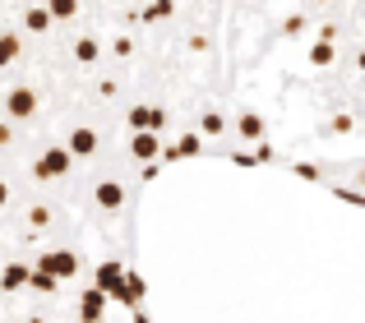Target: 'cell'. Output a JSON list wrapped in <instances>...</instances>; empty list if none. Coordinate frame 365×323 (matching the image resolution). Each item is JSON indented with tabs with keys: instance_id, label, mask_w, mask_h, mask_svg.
Listing matches in <instances>:
<instances>
[{
	"instance_id": "cell-19",
	"label": "cell",
	"mask_w": 365,
	"mask_h": 323,
	"mask_svg": "<svg viewBox=\"0 0 365 323\" xmlns=\"http://www.w3.org/2000/svg\"><path fill=\"white\" fill-rule=\"evenodd\" d=\"M46 222H51V208H33V226H37V231H42Z\"/></svg>"
},
{
	"instance_id": "cell-2",
	"label": "cell",
	"mask_w": 365,
	"mask_h": 323,
	"mask_svg": "<svg viewBox=\"0 0 365 323\" xmlns=\"http://www.w3.org/2000/svg\"><path fill=\"white\" fill-rule=\"evenodd\" d=\"M70 153H65V148H46L42 157L33 162V176L37 180H61V176H70Z\"/></svg>"
},
{
	"instance_id": "cell-1",
	"label": "cell",
	"mask_w": 365,
	"mask_h": 323,
	"mask_svg": "<svg viewBox=\"0 0 365 323\" xmlns=\"http://www.w3.org/2000/svg\"><path fill=\"white\" fill-rule=\"evenodd\" d=\"M37 268H42L46 277H56V282H70L74 272H79V254H74V250H46Z\"/></svg>"
},
{
	"instance_id": "cell-18",
	"label": "cell",
	"mask_w": 365,
	"mask_h": 323,
	"mask_svg": "<svg viewBox=\"0 0 365 323\" xmlns=\"http://www.w3.org/2000/svg\"><path fill=\"white\" fill-rule=\"evenodd\" d=\"M171 14V0H153V5H148V14H143V18H167Z\"/></svg>"
},
{
	"instance_id": "cell-7",
	"label": "cell",
	"mask_w": 365,
	"mask_h": 323,
	"mask_svg": "<svg viewBox=\"0 0 365 323\" xmlns=\"http://www.w3.org/2000/svg\"><path fill=\"white\" fill-rule=\"evenodd\" d=\"M93 198H98V208H107V213H116V208L125 203V189L116 185V180H98V189H93Z\"/></svg>"
},
{
	"instance_id": "cell-11",
	"label": "cell",
	"mask_w": 365,
	"mask_h": 323,
	"mask_svg": "<svg viewBox=\"0 0 365 323\" xmlns=\"http://www.w3.org/2000/svg\"><path fill=\"white\" fill-rule=\"evenodd\" d=\"M46 14H51V23H70L79 14V0H46Z\"/></svg>"
},
{
	"instance_id": "cell-9",
	"label": "cell",
	"mask_w": 365,
	"mask_h": 323,
	"mask_svg": "<svg viewBox=\"0 0 365 323\" xmlns=\"http://www.w3.org/2000/svg\"><path fill=\"white\" fill-rule=\"evenodd\" d=\"M236 134H241L245 144H259V139H264V116H259V111H241V120H236Z\"/></svg>"
},
{
	"instance_id": "cell-6",
	"label": "cell",
	"mask_w": 365,
	"mask_h": 323,
	"mask_svg": "<svg viewBox=\"0 0 365 323\" xmlns=\"http://www.w3.org/2000/svg\"><path fill=\"white\" fill-rule=\"evenodd\" d=\"M120 287H125V268L120 263H102L98 268V291L102 296H120Z\"/></svg>"
},
{
	"instance_id": "cell-3",
	"label": "cell",
	"mask_w": 365,
	"mask_h": 323,
	"mask_svg": "<svg viewBox=\"0 0 365 323\" xmlns=\"http://www.w3.org/2000/svg\"><path fill=\"white\" fill-rule=\"evenodd\" d=\"M5 111L14 120H33L37 116V92L33 88H9L5 92Z\"/></svg>"
},
{
	"instance_id": "cell-8",
	"label": "cell",
	"mask_w": 365,
	"mask_h": 323,
	"mask_svg": "<svg viewBox=\"0 0 365 323\" xmlns=\"http://www.w3.org/2000/svg\"><path fill=\"white\" fill-rule=\"evenodd\" d=\"M102 309H107V296H102L98 287H88V291H83V300H79L83 323H102Z\"/></svg>"
},
{
	"instance_id": "cell-17",
	"label": "cell",
	"mask_w": 365,
	"mask_h": 323,
	"mask_svg": "<svg viewBox=\"0 0 365 323\" xmlns=\"http://www.w3.org/2000/svg\"><path fill=\"white\" fill-rule=\"evenodd\" d=\"M310 65H333V42H314L310 46Z\"/></svg>"
},
{
	"instance_id": "cell-20",
	"label": "cell",
	"mask_w": 365,
	"mask_h": 323,
	"mask_svg": "<svg viewBox=\"0 0 365 323\" xmlns=\"http://www.w3.org/2000/svg\"><path fill=\"white\" fill-rule=\"evenodd\" d=\"M282 28H287V33H301V28H305V14H292V18H287Z\"/></svg>"
},
{
	"instance_id": "cell-14",
	"label": "cell",
	"mask_w": 365,
	"mask_h": 323,
	"mask_svg": "<svg viewBox=\"0 0 365 323\" xmlns=\"http://www.w3.org/2000/svg\"><path fill=\"white\" fill-rule=\"evenodd\" d=\"M19 287H28V268L24 263H9V268L0 272V291H19Z\"/></svg>"
},
{
	"instance_id": "cell-13",
	"label": "cell",
	"mask_w": 365,
	"mask_h": 323,
	"mask_svg": "<svg viewBox=\"0 0 365 323\" xmlns=\"http://www.w3.org/2000/svg\"><path fill=\"white\" fill-rule=\"evenodd\" d=\"M98 55H102L98 37H79V42H74V60L79 65H98Z\"/></svg>"
},
{
	"instance_id": "cell-22",
	"label": "cell",
	"mask_w": 365,
	"mask_h": 323,
	"mask_svg": "<svg viewBox=\"0 0 365 323\" xmlns=\"http://www.w3.org/2000/svg\"><path fill=\"white\" fill-rule=\"evenodd\" d=\"M5 144H14V125H5V120H0V148Z\"/></svg>"
},
{
	"instance_id": "cell-5",
	"label": "cell",
	"mask_w": 365,
	"mask_h": 323,
	"mask_svg": "<svg viewBox=\"0 0 365 323\" xmlns=\"http://www.w3.org/2000/svg\"><path fill=\"white\" fill-rule=\"evenodd\" d=\"M158 153H162V139L148 134V129H139V134L130 139V157L134 162H158Z\"/></svg>"
},
{
	"instance_id": "cell-21",
	"label": "cell",
	"mask_w": 365,
	"mask_h": 323,
	"mask_svg": "<svg viewBox=\"0 0 365 323\" xmlns=\"http://www.w3.org/2000/svg\"><path fill=\"white\" fill-rule=\"evenodd\" d=\"M111 51H116V55H130L134 42H130V37H116V46H111Z\"/></svg>"
},
{
	"instance_id": "cell-4",
	"label": "cell",
	"mask_w": 365,
	"mask_h": 323,
	"mask_svg": "<svg viewBox=\"0 0 365 323\" xmlns=\"http://www.w3.org/2000/svg\"><path fill=\"white\" fill-rule=\"evenodd\" d=\"M98 148H102L98 129H88V125H83V129H74V134H70V144H65V153H70V157H93Z\"/></svg>"
},
{
	"instance_id": "cell-23",
	"label": "cell",
	"mask_w": 365,
	"mask_h": 323,
	"mask_svg": "<svg viewBox=\"0 0 365 323\" xmlns=\"http://www.w3.org/2000/svg\"><path fill=\"white\" fill-rule=\"evenodd\" d=\"M9 203V185H5V180H0V208H5Z\"/></svg>"
},
{
	"instance_id": "cell-10",
	"label": "cell",
	"mask_w": 365,
	"mask_h": 323,
	"mask_svg": "<svg viewBox=\"0 0 365 323\" xmlns=\"http://www.w3.org/2000/svg\"><path fill=\"white\" fill-rule=\"evenodd\" d=\"M227 134V116L222 111H204V120H199V139H222Z\"/></svg>"
},
{
	"instance_id": "cell-15",
	"label": "cell",
	"mask_w": 365,
	"mask_h": 323,
	"mask_svg": "<svg viewBox=\"0 0 365 323\" xmlns=\"http://www.w3.org/2000/svg\"><path fill=\"white\" fill-rule=\"evenodd\" d=\"M199 148H204V139H199V134H185L180 144H171V148H167V157H171V162H180V157H195Z\"/></svg>"
},
{
	"instance_id": "cell-16",
	"label": "cell",
	"mask_w": 365,
	"mask_h": 323,
	"mask_svg": "<svg viewBox=\"0 0 365 323\" xmlns=\"http://www.w3.org/2000/svg\"><path fill=\"white\" fill-rule=\"evenodd\" d=\"M24 23L33 28V33H51V14H46V5H28Z\"/></svg>"
},
{
	"instance_id": "cell-12",
	"label": "cell",
	"mask_w": 365,
	"mask_h": 323,
	"mask_svg": "<svg viewBox=\"0 0 365 323\" xmlns=\"http://www.w3.org/2000/svg\"><path fill=\"white\" fill-rule=\"evenodd\" d=\"M19 51H24V42H19L14 33H0V70H9V65L19 60Z\"/></svg>"
}]
</instances>
